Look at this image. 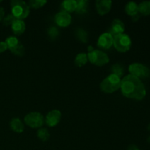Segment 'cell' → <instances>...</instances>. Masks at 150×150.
<instances>
[{"mask_svg": "<svg viewBox=\"0 0 150 150\" xmlns=\"http://www.w3.org/2000/svg\"><path fill=\"white\" fill-rule=\"evenodd\" d=\"M120 89L125 97L136 100H142L146 95V88L142 80L130 74L121 80Z\"/></svg>", "mask_w": 150, "mask_h": 150, "instance_id": "1", "label": "cell"}, {"mask_svg": "<svg viewBox=\"0 0 150 150\" xmlns=\"http://www.w3.org/2000/svg\"><path fill=\"white\" fill-rule=\"evenodd\" d=\"M121 78L114 74H110L102 81L100 83V89L107 94L114 93L120 89Z\"/></svg>", "mask_w": 150, "mask_h": 150, "instance_id": "2", "label": "cell"}, {"mask_svg": "<svg viewBox=\"0 0 150 150\" xmlns=\"http://www.w3.org/2000/svg\"><path fill=\"white\" fill-rule=\"evenodd\" d=\"M12 15L19 20H23L29 15V5L21 0H13L10 2Z\"/></svg>", "mask_w": 150, "mask_h": 150, "instance_id": "3", "label": "cell"}, {"mask_svg": "<svg viewBox=\"0 0 150 150\" xmlns=\"http://www.w3.org/2000/svg\"><path fill=\"white\" fill-rule=\"evenodd\" d=\"M114 48L121 53H125L130 49L132 41L129 35L127 34H120L114 36Z\"/></svg>", "mask_w": 150, "mask_h": 150, "instance_id": "4", "label": "cell"}, {"mask_svg": "<svg viewBox=\"0 0 150 150\" xmlns=\"http://www.w3.org/2000/svg\"><path fill=\"white\" fill-rule=\"evenodd\" d=\"M128 70L130 72V75L138 78L140 80L146 79L150 76V70L149 67L142 63H132L129 66Z\"/></svg>", "mask_w": 150, "mask_h": 150, "instance_id": "5", "label": "cell"}, {"mask_svg": "<svg viewBox=\"0 0 150 150\" xmlns=\"http://www.w3.org/2000/svg\"><path fill=\"white\" fill-rule=\"evenodd\" d=\"M88 60L96 66H103L109 62V57L105 53L100 50H94L87 54Z\"/></svg>", "mask_w": 150, "mask_h": 150, "instance_id": "6", "label": "cell"}, {"mask_svg": "<svg viewBox=\"0 0 150 150\" xmlns=\"http://www.w3.org/2000/svg\"><path fill=\"white\" fill-rule=\"evenodd\" d=\"M24 122L32 128H40L45 122V118L39 112H31L24 117Z\"/></svg>", "mask_w": 150, "mask_h": 150, "instance_id": "7", "label": "cell"}, {"mask_svg": "<svg viewBox=\"0 0 150 150\" xmlns=\"http://www.w3.org/2000/svg\"><path fill=\"white\" fill-rule=\"evenodd\" d=\"M62 114L59 110L54 109L48 113L45 117V122L48 127H54L59 123Z\"/></svg>", "mask_w": 150, "mask_h": 150, "instance_id": "8", "label": "cell"}, {"mask_svg": "<svg viewBox=\"0 0 150 150\" xmlns=\"http://www.w3.org/2000/svg\"><path fill=\"white\" fill-rule=\"evenodd\" d=\"M114 45V37L109 32H105L99 37L98 45L103 49H109Z\"/></svg>", "mask_w": 150, "mask_h": 150, "instance_id": "9", "label": "cell"}, {"mask_svg": "<svg viewBox=\"0 0 150 150\" xmlns=\"http://www.w3.org/2000/svg\"><path fill=\"white\" fill-rule=\"evenodd\" d=\"M55 21L60 27H67L71 23V16L67 12L61 11L56 15Z\"/></svg>", "mask_w": 150, "mask_h": 150, "instance_id": "10", "label": "cell"}, {"mask_svg": "<svg viewBox=\"0 0 150 150\" xmlns=\"http://www.w3.org/2000/svg\"><path fill=\"white\" fill-rule=\"evenodd\" d=\"M97 11L100 16L107 14L111 10L112 7V1L111 0H98L95 3Z\"/></svg>", "mask_w": 150, "mask_h": 150, "instance_id": "11", "label": "cell"}, {"mask_svg": "<svg viewBox=\"0 0 150 150\" xmlns=\"http://www.w3.org/2000/svg\"><path fill=\"white\" fill-rule=\"evenodd\" d=\"M125 31V24L120 19H114L111 24V29H110L109 33L113 37L117 35L124 33Z\"/></svg>", "mask_w": 150, "mask_h": 150, "instance_id": "12", "label": "cell"}, {"mask_svg": "<svg viewBox=\"0 0 150 150\" xmlns=\"http://www.w3.org/2000/svg\"><path fill=\"white\" fill-rule=\"evenodd\" d=\"M12 30L16 35H21L25 32L26 24L23 20L16 19L11 25Z\"/></svg>", "mask_w": 150, "mask_h": 150, "instance_id": "13", "label": "cell"}, {"mask_svg": "<svg viewBox=\"0 0 150 150\" xmlns=\"http://www.w3.org/2000/svg\"><path fill=\"white\" fill-rule=\"evenodd\" d=\"M10 128L12 130L18 133H21L24 130V125L21 120L18 118H14L10 122Z\"/></svg>", "mask_w": 150, "mask_h": 150, "instance_id": "14", "label": "cell"}, {"mask_svg": "<svg viewBox=\"0 0 150 150\" xmlns=\"http://www.w3.org/2000/svg\"><path fill=\"white\" fill-rule=\"evenodd\" d=\"M77 6H76V12L79 14H85L89 10V1L86 0H79L76 1Z\"/></svg>", "mask_w": 150, "mask_h": 150, "instance_id": "15", "label": "cell"}, {"mask_svg": "<svg viewBox=\"0 0 150 150\" xmlns=\"http://www.w3.org/2000/svg\"><path fill=\"white\" fill-rule=\"evenodd\" d=\"M63 11H65L67 13H73L76 11V6H77V2L75 0H65L62 3Z\"/></svg>", "mask_w": 150, "mask_h": 150, "instance_id": "16", "label": "cell"}, {"mask_svg": "<svg viewBox=\"0 0 150 150\" xmlns=\"http://www.w3.org/2000/svg\"><path fill=\"white\" fill-rule=\"evenodd\" d=\"M126 13L130 16H133L134 15L139 13V4L135 1H129L125 6Z\"/></svg>", "mask_w": 150, "mask_h": 150, "instance_id": "17", "label": "cell"}, {"mask_svg": "<svg viewBox=\"0 0 150 150\" xmlns=\"http://www.w3.org/2000/svg\"><path fill=\"white\" fill-rule=\"evenodd\" d=\"M139 13L142 16L150 15V1H143L139 4Z\"/></svg>", "mask_w": 150, "mask_h": 150, "instance_id": "18", "label": "cell"}, {"mask_svg": "<svg viewBox=\"0 0 150 150\" xmlns=\"http://www.w3.org/2000/svg\"><path fill=\"white\" fill-rule=\"evenodd\" d=\"M88 57L87 54L85 53H80L76 56V59H75V64L77 67H83L85 64L87 63Z\"/></svg>", "mask_w": 150, "mask_h": 150, "instance_id": "19", "label": "cell"}, {"mask_svg": "<svg viewBox=\"0 0 150 150\" xmlns=\"http://www.w3.org/2000/svg\"><path fill=\"white\" fill-rule=\"evenodd\" d=\"M4 42H5V43L7 44V48L10 49L11 51H13V49H15V48L18 45V44L20 43L18 40V38H16V37H13V36L7 38Z\"/></svg>", "mask_w": 150, "mask_h": 150, "instance_id": "20", "label": "cell"}, {"mask_svg": "<svg viewBox=\"0 0 150 150\" xmlns=\"http://www.w3.org/2000/svg\"><path fill=\"white\" fill-rule=\"evenodd\" d=\"M76 38L79 39V40H80L81 42H83V43H86L88 41V33L84 30L83 29H78L76 32Z\"/></svg>", "mask_w": 150, "mask_h": 150, "instance_id": "21", "label": "cell"}, {"mask_svg": "<svg viewBox=\"0 0 150 150\" xmlns=\"http://www.w3.org/2000/svg\"><path fill=\"white\" fill-rule=\"evenodd\" d=\"M38 137L42 142H47L50 139V133L46 128H40L38 130Z\"/></svg>", "mask_w": 150, "mask_h": 150, "instance_id": "22", "label": "cell"}, {"mask_svg": "<svg viewBox=\"0 0 150 150\" xmlns=\"http://www.w3.org/2000/svg\"><path fill=\"white\" fill-rule=\"evenodd\" d=\"M46 3L47 1L45 0H31L28 3V5H29V8L39 9L43 7Z\"/></svg>", "mask_w": 150, "mask_h": 150, "instance_id": "23", "label": "cell"}, {"mask_svg": "<svg viewBox=\"0 0 150 150\" xmlns=\"http://www.w3.org/2000/svg\"><path fill=\"white\" fill-rule=\"evenodd\" d=\"M111 71H112V74L121 78V76L124 73V67L120 64H114L111 67Z\"/></svg>", "mask_w": 150, "mask_h": 150, "instance_id": "24", "label": "cell"}, {"mask_svg": "<svg viewBox=\"0 0 150 150\" xmlns=\"http://www.w3.org/2000/svg\"><path fill=\"white\" fill-rule=\"evenodd\" d=\"M59 34V32L58 29L55 26H51L48 29V35L51 40H55L58 37Z\"/></svg>", "mask_w": 150, "mask_h": 150, "instance_id": "25", "label": "cell"}, {"mask_svg": "<svg viewBox=\"0 0 150 150\" xmlns=\"http://www.w3.org/2000/svg\"><path fill=\"white\" fill-rule=\"evenodd\" d=\"M11 52L13 53V54H15V55L21 57V56H23V54H24V52H25L24 47H23V45H22L21 43H19L18 45L15 49H13Z\"/></svg>", "mask_w": 150, "mask_h": 150, "instance_id": "26", "label": "cell"}, {"mask_svg": "<svg viewBox=\"0 0 150 150\" xmlns=\"http://www.w3.org/2000/svg\"><path fill=\"white\" fill-rule=\"evenodd\" d=\"M16 19V18H15L12 14L7 15V16H5V17L3 18V24L6 26H11L12 23H13V21H14Z\"/></svg>", "mask_w": 150, "mask_h": 150, "instance_id": "27", "label": "cell"}, {"mask_svg": "<svg viewBox=\"0 0 150 150\" xmlns=\"http://www.w3.org/2000/svg\"><path fill=\"white\" fill-rule=\"evenodd\" d=\"M7 49L8 48H7V44L5 43V42H0V54L6 51Z\"/></svg>", "mask_w": 150, "mask_h": 150, "instance_id": "28", "label": "cell"}, {"mask_svg": "<svg viewBox=\"0 0 150 150\" xmlns=\"http://www.w3.org/2000/svg\"><path fill=\"white\" fill-rule=\"evenodd\" d=\"M140 16H141V14L140 13H137V14L134 15V16H131V19L133 21H137L139 20V18H140Z\"/></svg>", "mask_w": 150, "mask_h": 150, "instance_id": "29", "label": "cell"}, {"mask_svg": "<svg viewBox=\"0 0 150 150\" xmlns=\"http://www.w3.org/2000/svg\"><path fill=\"white\" fill-rule=\"evenodd\" d=\"M4 18V10L3 7H0V21L3 20Z\"/></svg>", "mask_w": 150, "mask_h": 150, "instance_id": "30", "label": "cell"}, {"mask_svg": "<svg viewBox=\"0 0 150 150\" xmlns=\"http://www.w3.org/2000/svg\"><path fill=\"white\" fill-rule=\"evenodd\" d=\"M127 150H141V149H139V147H138L136 145L131 144V145H130V146H128V148H127Z\"/></svg>", "mask_w": 150, "mask_h": 150, "instance_id": "31", "label": "cell"}, {"mask_svg": "<svg viewBox=\"0 0 150 150\" xmlns=\"http://www.w3.org/2000/svg\"><path fill=\"white\" fill-rule=\"evenodd\" d=\"M92 51H94L93 47L91 46V45H89V46L88 47V51H89V52H92Z\"/></svg>", "mask_w": 150, "mask_h": 150, "instance_id": "32", "label": "cell"}, {"mask_svg": "<svg viewBox=\"0 0 150 150\" xmlns=\"http://www.w3.org/2000/svg\"><path fill=\"white\" fill-rule=\"evenodd\" d=\"M147 142H149V143H150V135L149 136V137L147 138Z\"/></svg>", "mask_w": 150, "mask_h": 150, "instance_id": "33", "label": "cell"}, {"mask_svg": "<svg viewBox=\"0 0 150 150\" xmlns=\"http://www.w3.org/2000/svg\"><path fill=\"white\" fill-rule=\"evenodd\" d=\"M147 128H148V130H150V123H149V125H148Z\"/></svg>", "mask_w": 150, "mask_h": 150, "instance_id": "34", "label": "cell"}, {"mask_svg": "<svg viewBox=\"0 0 150 150\" xmlns=\"http://www.w3.org/2000/svg\"><path fill=\"white\" fill-rule=\"evenodd\" d=\"M1 2H2V1H1V0H0V3Z\"/></svg>", "mask_w": 150, "mask_h": 150, "instance_id": "35", "label": "cell"}]
</instances>
